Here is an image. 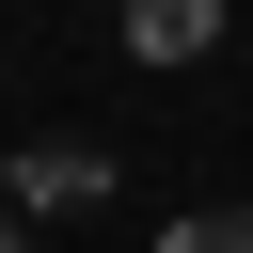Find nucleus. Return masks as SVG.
<instances>
[{
	"label": "nucleus",
	"mask_w": 253,
	"mask_h": 253,
	"mask_svg": "<svg viewBox=\"0 0 253 253\" xmlns=\"http://www.w3.org/2000/svg\"><path fill=\"white\" fill-rule=\"evenodd\" d=\"M221 47V0H126V63H206Z\"/></svg>",
	"instance_id": "1"
},
{
	"label": "nucleus",
	"mask_w": 253,
	"mask_h": 253,
	"mask_svg": "<svg viewBox=\"0 0 253 253\" xmlns=\"http://www.w3.org/2000/svg\"><path fill=\"white\" fill-rule=\"evenodd\" d=\"M16 206H111V158L95 142H32L16 158Z\"/></svg>",
	"instance_id": "2"
},
{
	"label": "nucleus",
	"mask_w": 253,
	"mask_h": 253,
	"mask_svg": "<svg viewBox=\"0 0 253 253\" xmlns=\"http://www.w3.org/2000/svg\"><path fill=\"white\" fill-rule=\"evenodd\" d=\"M158 253H253V206H206V221H174Z\"/></svg>",
	"instance_id": "3"
}]
</instances>
